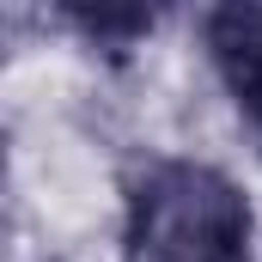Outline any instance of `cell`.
Listing matches in <instances>:
<instances>
[{
    "mask_svg": "<svg viewBox=\"0 0 262 262\" xmlns=\"http://www.w3.org/2000/svg\"><path fill=\"white\" fill-rule=\"evenodd\" d=\"M122 262H256L250 195L207 159H146L122 195Z\"/></svg>",
    "mask_w": 262,
    "mask_h": 262,
    "instance_id": "1",
    "label": "cell"
},
{
    "mask_svg": "<svg viewBox=\"0 0 262 262\" xmlns=\"http://www.w3.org/2000/svg\"><path fill=\"white\" fill-rule=\"evenodd\" d=\"M201 37H207V61L220 73L232 110L262 140V6H250V0L244 6H213Z\"/></svg>",
    "mask_w": 262,
    "mask_h": 262,
    "instance_id": "2",
    "label": "cell"
},
{
    "mask_svg": "<svg viewBox=\"0 0 262 262\" xmlns=\"http://www.w3.org/2000/svg\"><path fill=\"white\" fill-rule=\"evenodd\" d=\"M61 18L79 37H92L98 49H128L134 37H146V31L159 25L152 6H67Z\"/></svg>",
    "mask_w": 262,
    "mask_h": 262,
    "instance_id": "3",
    "label": "cell"
}]
</instances>
